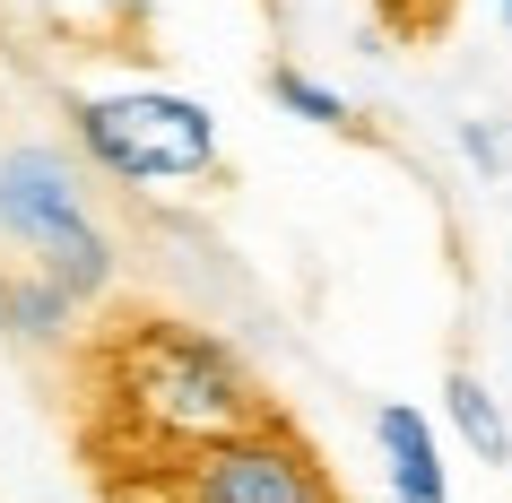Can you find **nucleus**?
<instances>
[{"instance_id":"nucleus-1","label":"nucleus","mask_w":512,"mask_h":503,"mask_svg":"<svg viewBox=\"0 0 512 503\" xmlns=\"http://www.w3.org/2000/svg\"><path fill=\"white\" fill-rule=\"evenodd\" d=\"M105 399L148 460H183L235 425L270 417L261 373L200 321H131L105 347Z\"/></svg>"},{"instance_id":"nucleus-2","label":"nucleus","mask_w":512,"mask_h":503,"mask_svg":"<svg viewBox=\"0 0 512 503\" xmlns=\"http://www.w3.org/2000/svg\"><path fill=\"white\" fill-rule=\"evenodd\" d=\"M70 157L122 191H200L217 183L226 139L200 96L157 79H113L70 96Z\"/></svg>"},{"instance_id":"nucleus-3","label":"nucleus","mask_w":512,"mask_h":503,"mask_svg":"<svg viewBox=\"0 0 512 503\" xmlns=\"http://www.w3.org/2000/svg\"><path fill=\"white\" fill-rule=\"evenodd\" d=\"M0 243L18 261H35L44 278H61L79 304H105L122 287V252H113L105 217L87 200V165L53 139L0 148Z\"/></svg>"},{"instance_id":"nucleus-4","label":"nucleus","mask_w":512,"mask_h":503,"mask_svg":"<svg viewBox=\"0 0 512 503\" xmlns=\"http://www.w3.org/2000/svg\"><path fill=\"white\" fill-rule=\"evenodd\" d=\"M165 486H174V503H339L322 451L287 417H252L183 460H165Z\"/></svg>"},{"instance_id":"nucleus-5","label":"nucleus","mask_w":512,"mask_h":503,"mask_svg":"<svg viewBox=\"0 0 512 503\" xmlns=\"http://www.w3.org/2000/svg\"><path fill=\"white\" fill-rule=\"evenodd\" d=\"M374 451H382V486H391V503H452L443 434H434L426 408L382 399V408H374Z\"/></svg>"},{"instance_id":"nucleus-6","label":"nucleus","mask_w":512,"mask_h":503,"mask_svg":"<svg viewBox=\"0 0 512 503\" xmlns=\"http://www.w3.org/2000/svg\"><path fill=\"white\" fill-rule=\"evenodd\" d=\"M79 295L61 287V278H44L35 261L0 269V339L9 347H35V356H61V347L79 339Z\"/></svg>"},{"instance_id":"nucleus-7","label":"nucleus","mask_w":512,"mask_h":503,"mask_svg":"<svg viewBox=\"0 0 512 503\" xmlns=\"http://www.w3.org/2000/svg\"><path fill=\"white\" fill-rule=\"evenodd\" d=\"M443 417H452V434H460V451H478L486 469H504L512 460V425H504V399L486 391L469 365H452V382H443Z\"/></svg>"},{"instance_id":"nucleus-8","label":"nucleus","mask_w":512,"mask_h":503,"mask_svg":"<svg viewBox=\"0 0 512 503\" xmlns=\"http://www.w3.org/2000/svg\"><path fill=\"white\" fill-rule=\"evenodd\" d=\"M270 105L287 113V122H313V131H356V105L330 79L296 70V61H278V70H270Z\"/></svg>"},{"instance_id":"nucleus-9","label":"nucleus","mask_w":512,"mask_h":503,"mask_svg":"<svg viewBox=\"0 0 512 503\" xmlns=\"http://www.w3.org/2000/svg\"><path fill=\"white\" fill-rule=\"evenodd\" d=\"M460 157L478 165V174H504V131L495 122H460Z\"/></svg>"},{"instance_id":"nucleus-10","label":"nucleus","mask_w":512,"mask_h":503,"mask_svg":"<svg viewBox=\"0 0 512 503\" xmlns=\"http://www.w3.org/2000/svg\"><path fill=\"white\" fill-rule=\"evenodd\" d=\"M105 503H174V486H165V460H157V469H139V477H122Z\"/></svg>"},{"instance_id":"nucleus-11","label":"nucleus","mask_w":512,"mask_h":503,"mask_svg":"<svg viewBox=\"0 0 512 503\" xmlns=\"http://www.w3.org/2000/svg\"><path fill=\"white\" fill-rule=\"evenodd\" d=\"M495 9H504V27H512V0H495Z\"/></svg>"}]
</instances>
